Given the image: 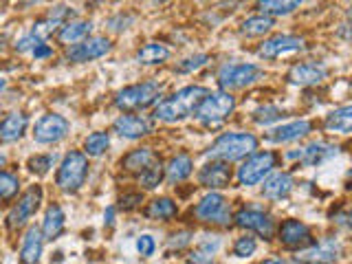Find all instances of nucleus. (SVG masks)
Wrapping results in <instances>:
<instances>
[{
	"label": "nucleus",
	"mask_w": 352,
	"mask_h": 264,
	"mask_svg": "<svg viewBox=\"0 0 352 264\" xmlns=\"http://www.w3.org/2000/svg\"><path fill=\"white\" fill-rule=\"evenodd\" d=\"M207 95L209 91L203 86H185L181 91H176L172 97L159 102L157 108H154V117L159 121H165V124H174V121L190 117L192 113L196 115L198 106L205 102Z\"/></svg>",
	"instance_id": "nucleus-1"
},
{
	"label": "nucleus",
	"mask_w": 352,
	"mask_h": 264,
	"mask_svg": "<svg viewBox=\"0 0 352 264\" xmlns=\"http://www.w3.org/2000/svg\"><path fill=\"white\" fill-rule=\"evenodd\" d=\"M258 150V139L249 135V132H227V135L218 137L212 148L207 150V157L212 161H240L245 157H251Z\"/></svg>",
	"instance_id": "nucleus-2"
},
{
	"label": "nucleus",
	"mask_w": 352,
	"mask_h": 264,
	"mask_svg": "<svg viewBox=\"0 0 352 264\" xmlns=\"http://www.w3.org/2000/svg\"><path fill=\"white\" fill-rule=\"evenodd\" d=\"M163 84L159 82H143V84H132L124 91H119L115 97V106L124 113H132V110H143L152 106L161 97Z\"/></svg>",
	"instance_id": "nucleus-3"
},
{
	"label": "nucleus",
	"mask_w": 352,
	"mask_h": 264,
	"mask_svg": "<svg viewBox=\"0 0 352 264\" xmlns=\"http://www.w3.org/2000/svg\"><path fill=\"white\" fill-rule=\"evenodd\" d=\"M88 176V159L84 152H69L60 163L58 176H55V185L60 187L62 192H77L80 187L86 183Z\"/></svg>",
	"instance_id": "nucleus-4"
},
{
	"label": "nucleus",
	"mask_w": 352,
	"mask_h": 264,
	"mask_svg": "<svg viewBox=\"0 0 352 264\" xmlns=\"http://www.w3.org/2000/svg\"><path fill=\"white\" fill-rule=\"evenodd\" d=\"M236 108V99L231 97L229 91H218V93H209L205 97V102L198 106L196 110V119L201 121V124L214 128V126H220L223 121L234 113Z\"/></svg>",
	"instance_id": "nucleus-5"
},
{
	"label": "nucleus",
	"mask_w": 352,
	"mask_h": 264,
	"mask_svg": "<svg viewBox=\"0 0 352 264\" xmlns=\"http://www.w3.org/2000/svg\"><path fill=\"white\" fill-rule=\"evenodd\" d=\"M275 163H278V157L273 152H253L238 168V183L245 187L262 183L273 172Z\"/></svg>",
	"instance_id": "nucleus-6"
},
{
	"label": "nucleus",
	"mask_w": 352,
	"mask_h": 264,
	"mask_svg": "<svg viewBox=\"0 0 352 264\" xmlns=\"http://www.w3.org/2000/svg\"><path fill=\"white\" fill-rule=\"evenodd\" d=\"M264 71L256 64H225L218 71V84L223 91H236V88H247L256 84Z\"/></svg>",
	"instance_id": "nucleus-7"
},
{
	"label": "nucleus",
	"mask_w": 352,
	"mask_h": 264,
	"mask_svg": "<svg viewBox=\"0 0 352 264\" xmlns=\"http://www.w3.org/2000/svg\"><path fill=\"white\" fill-rule=\"evenodd\" d=\"M194 216L201 220V223H209V225H229L231 220V207L229 201L223 194H207L205 198H201V203L196 205Z\"/></svg>",
	"instance_id": "nucleus-8"
},
{
	"label": "nucleus",
	"mask_w": 352,
	"mask_h": 264,
	"mask_svg": "<svg viewBox=\"0 0 352 264\" xmlns=\"http://www.w3.org/2000/svg\"><path fill=\"white\" fill-rule=\"evenodd\" d=\"M42 203V187L31 185L29 190L18 198V203L11 207V212L7 216L9 229H18L22 225H27V220L38 212Z\"/></svg>",
	"instance_id": "nucleus-9"
},
{
	"label": "nucleus",
	"mask_w": 352,
	"mask_h": 264,
	"mask_svg": "<svg viewBox=\"0 0 352 264\" xmlns=\"http://www.w3.org/2000/svg\"><path fill=\"white\" fill-rule=\"evenodd\" d=\"M69 130H71V124L66 121V117L51 113L36 121V126H33V139L42 143V146H51V143L62 141L69 135Z\"/></svg>",
	"instance_id": "nucleus-10"
},
{
	"label": "nucleus",
	"mask_w": 352,
	"mask_h": 264,
	"mask_svg": "<svg viewBox=\"0 0 352 264\" xmlns=\"http://www.w3.org/2000/svg\"><path fill=\"white\" fill-rule=\"evenodd\" d=\"M339 256H341V245L337 240L328 238L319 242V245H311L302 251H297L295 260L302 264H333L339 260Z\"/></svg>",
	"instance_id": "nucleus-11"
},
{
	"label": "nucleus",
	"mask_w": 352,
	"mask_h": 264,
	"mask_svg": "<svg viewBox=\"0 0 352 264\" xmlns=\"http://www.w3.org/2000/svg\"><path fill=\"white\" fill-rule=\"evenodd\" d=\"M110 40L104 38V36H97V38H86L84 42L80 44H73V47L69 49V53H66V60L69 62H93V60H99L104 58L106 53H110Z\"/></svg>",
	"instance_id": "nucleus-12"
},
{
	"label": "nucleus",
	"mask_w": 352,
	"mask_h": 264,
	"mask_svg": "<svg viewBox=\"0 0 352 264\" xmlns=\"http://www.w3.org/2000/svg\"><path fill=\"white\" fill-rule=\"evenodd\" d=\"M306 49V42L304 38H297V36H275L271 40H264L262 47L258 49V55L264 60H275V58H282V55H291L297 51H304Z\"/></svg>",
	"instance_id": "nucleus-13"
},
{
	"label": "nucleus",
	"mask_w": 352,
	"mask_h": 264,
	"mask_svg": "<svg viewBox=\"0 0 352 264\" xmlns=\"http://www.w3.org/2000/svg\"><path fill=\"white\" fill-rule=\"evenodd\" d=\"M236 225L242 229L256 231L258 236H262L264 240H269L275 231V223L269 214H264L262 209H240L236 214Z\"/></svg>",
	"instance_id": "nucleus-14"
},
{
	"label": "nucleus",
	"mask_w": 352,
	"mask_h": 264,
	"mask_svg": "<svg viewBox=\"0 0 352 264\" xmlns=\"http://www.w3.org/2000/svg\"><path fill=\"white\" fill-rule=\"evenodd\" d=\"M280 242L289 249H306L313 245V234L308 225L300 223V220H286L280 227Z\"/></svg>",
	"instance_id": "nucleus-15"
},
{
	"label": "nucleus",
	"mask_w": 352,
	"mask_h": 264,
	"mask_svg": "<svg viewBox=\"0 0 352 264\" xmlns=\"http://www.w3.org/2000/svg\"><path fill=\"white\" fill-rule=\"evenodd\" d=\"M337 152H339L337 146H328V143L315 141L311 146L302 148L300 152H289V159H300L308 168H315V165H322L333 157H337Z\"/></svg>",
	"instance_id": "nucleus-16"
},
{
	"label": "nucleus",
	"mask_w": 352,
	"mask_h": 264,
	"mask_svg": "<svg viewBox=\"0 0 352 264\" xmlns=\"http://www.w3.org/2000/svg\"><path fill=\"white\" fill-rule=\"evenodd\" d=\"M198 183L203 187H209V190H223V187H229V183H231L229 163H225V161L207 163L205 168L198 172Z\"/></svg>",
	"instance_id": "nucleus-17"
},
{
	"label": "nucleus",
	"mask_w": 352,
	"mask_h": 264,
	"mask_svg": "<svg viewBox=\"0 0 352 264\" xmlns=\"http://www.w3.org/2000/svg\"><path fill=\"white\" fill-rule=\"evenodd\" d=\"M326 66L315 64V62H304V64H295L289 71V82L295 86H315L319 82L326 80Z\"/></svg>",
	"instance_id": "nucleus-18"
},
{
	"label": "nucleus",
	"mask_w": 352,
	"mask_h": 264,
	"mask_svg": "<svg viewBox=\"0 0 352 264\" xmlns=\"http://www.w3.org/2000/svg\"><path fill=\"white\" fill-rule=\"evenodd\" d=\"M113 130L124 139H141L150 135L152 128H150V121L141 115H121L119 119H115Z\"/></svg>",
	"instance_id": "nucleus-19"
},
{
	"label": "nucleus",
	"mask_w": 352,
	"mask_h": 264,
	"mask_svg": "<svg viewBox=\"0 0 352 264\" xmlns=\"http://www.w3.org/2000/svg\"><path fill=\"white\" fill-rule=\"evenodd\" d=\"M311 130H313L311 121L300 119V121H291V124H284V126L273 128L269 135H267V139L273 141V143H291V141L304 139Z\"/></svg>",
	"instance_id": "nucleus-20"
},
{
	"label": "nucleus",
	"mask_w": 352,
	"mask_h": 264,
	"mask_svg": "<svg viewBox=\"0 0 352 264\" xmlns=\"http://www.w3.org/2000/svg\"><path fill=\"white\" fill-rule=\"evenodd\" d=\"M42 242L44 234L38 227H29L25 238H22V249H20V264H38L42 256Z\"/></svg>",
	"instance_id": "nucleus-21"
},
{
	"label": "nucleus",
	"mask_w": 352,
	"mask_h": 264,
	"mask_svg": "<svg viewBox=\"0 0 352 264\" xmlns=\"http://www.w3.org/2000/svg\"><path fill=\"white\" fill-rule=\"evenodd\" d=\"M293 187H295L293 176L289 172H278L264 181L262 194L271 198V201H282V198H286L293 192Z\"/></svg>",
	"instance_id": "nucleus-22"
},
{
	"label": "nucleus",
	"mask_w": 352,
	"mask_h": 264,
	"mask_svg": "<svg viewBox=\"0 0 352 264\" xmlns=\"http://www.w3.org/2000/svg\"><path fill=\"white\" fill-rule=\"evenodd\" d=\"M93 31V22L91 20H71L64 22L60 27L58 40L62 44H80L88 38V33Z\"/></svg>",
	"instance_id": "nucleus-23"
},
{
	"label": "nucleus",
	"mask_w": 352,
	"mask_h": 264,
	"mask_svg": "<svg viewBox=\"0 0 352 264\" xmlns=\"http://www.w3.org/2000/svg\"><path fill=\"white\" fill-rule=\"evenodd\" d=\"M29 126V119L27 115L22 113H11L3 119V126H0V139L3 143H11V141H18L22 135H25V130Z\"/></svg>",
	"instance_id": "nucleus-24"
},
{
	"label": "nucleus",
	"mask_w": 352,
	"mask_h": 264,
	"mask_svg": "<svg viewBox=\"0 0 352 264\" xmlns=\"http://www.w3.org/2000/svg\"><path fill=\"white\" fill-rule=\"evenodd\" d=\"M64 225H66V216L62 212L60 205H51L47 209V214H44V223H42V234H44V240H55L62 231H64Z\"/></svg>",
	"instance_id": "nucleus-25"
},
{
	"label": "nucleus",
	"mask_w": 352,
	"mask_h": 264,
	"mask_svg": "<svg viewBox=\"0 0 352 264\" xmlns=\"http://www.w3.org/2000/svg\"><path fill=\"white\" fill-rule=\"evenodd\" d=\"M324 128L328 132H337V135H350L352 132V106L333 110V113L326 117Z\"/></svg>",
	"instance_id": "nucleus-26"
},
{
	"label": "nucleus",
	"mask_w": 352,
	"mask_h": 264,
	"mask_svg": "<svg viewBox=\"0 0 352 264\" xmlns=\"http://www.w3.org/2000/svg\"><path fill=\"white\" fill-rule=\"evenodd\" d=\"M154 161H157V154L150 148H139V150L128 152L126 157L121 159V168L128 172H143V170H148Z\"/></svg>",
	"instance_id": "nucleus-27"
},
{
	"label": "nucleus",
	"mask_w": 352,
	"mask_h": 264,
	"mask_svg": "<svg viewBox=\"0 0 352 264\" xmlns=\"http://www.w3.org/2000/svg\"><path fill=\"white\" fill-rule=\"evenodd\" d=\"M306 0H258V9L267 16H289L300 9Z\"/></svg>",
	"instance_id": "nucleus-28"
},
{
	"label": "nucleus",
	"mask_w": 352,
	"mask_h": 264,
	"mask_svg": "<svg viewBox=\"0 0 352 264\" xmlns=\"http://www.w3.org/2000/svg\"><path fill=\"white\" fill-rule=\"evenodd\" d=\"M273 29V16L260 14V16H251L240 25V33L247 38H260L264 33H269Z\"/></svg>",
	"instance_id": "nucleus-29"
},
{
	"label": "nucleus",
	"mask_w": 352,
	"mask_h": 264,
	"mask_svg": "<svg viewBox=\"0 0 352 264\" xmlns=\"http://www.w3.org/2000/svg\"><path fill=\"white\" fill-rule=\"evenodd\" d=\"M194 170V161L187 157V154H176L168 165V181L170 183H181Z\"/></svg>",
	"instance_id": "nucleus-30"
},
{
	"label": "nucleus",
	"mask_w": 352,
	"mask_h": 264,
	"mask_svg": "<svg viewBox=\"0 0 352 264\" xmlns=\"http://www.w3.org/2000/svg\"><path fill=\"white\" fill-rule=\"evenodd\" d=\"M168 58H170V49L163 47V44H159V42H150V44H146V47H141L137 51V60L141 64H148V66L163 64Z\"/></svg>",
	"instance_id": "nucleus-31"
},
{
	"label": "nucleus",
	"mask_w": 352,
	"mask_h": 264,
	"mask_svg": "<svg viewBox=\"0 0 352 264\" xmlns=\"http://www.w3.org/2000/svg\"><path fill=\"white\" fill-rule=\"evenodd\" d=\"M218 247H220V240L218 238H214V240H205V242H201L190 256H187V262L190 264H212V260H214V256H216V251H218Z\"/></svg>",
	"instance_id": "nucleus-32"
},
{
	"label": "nucleus",
	"mask_w": 352,
	"mask_h": 264,
	"mask_svg": "<svg viewBox=\"0 0 352 264\" xmlns=\"http://www.w3.org/2000/svg\"><path fill=\"white\" fill-rule=\"evenodd\" d=\"M176 212H179V207H176L172 198H154L146 214L154 220H170L176 216Z\"/></svg>",
	"instance_id": "nucleus-33"
},
{
	"label": "nucleus",
	"mask_w": 352,
	"mask_h": 264,
	"mask_svg": "<svg viewBox=\"0 0 352 264\" xmlns=\"http://www.w3.org/2000/svg\"><path fill=\"white\" fill-rule=\"evenodd\" d=\"M108 146H110L108 132H93V135H88L84 141V152L88 157H102V154L108 150Z\"/></svg>",
	"instance_id": "nucleus-34"
},
{
	"label": "nucleus",
	"mask_w": 352,
	"mask_h": 264,
	"mask_svg": "<svg viewBox=\"0 0 352 264\" xmlns=\"http://www.w3.org/2000/svg\"><path fill=\"white\" fill-rule=\"evenodd\" d=\"M55 161H58V157H55V154H36V157H31L27 161V168L33 174L44 176L55 165Z\"/></svg>",
	"instance_id": "nucleus-35"
},
{
	"label": "nucleus",
	"mask_w": 352,
	"mask_h": 264,
	"mask_svg": "<svg viewBox=\"0 0 352 264\" xmlns=\"http://www.w3.org/2000/svg\"><path fill=\"white\" fill-rule=\"evenodd\" d=\"M139 181H141L143 187H146V190H154V187H159L161 181H163V165L159 161H154L148 170L141 172Z\"/></svg>",
	"instance_id": "nucleus-36"
},
{
	"label": "nucleus",
	"mask_w": 352,
	"mask_h": 264,
	"mask_svg": "<svg viewBox=\"0 0 352 264\" xmlns=\"http://www.w3.org/2000/svg\"><path fill=\"white\" fill-rule=\"evenodd\" d=\"M18 187H20L18 176H14L11 172H3V176H0V196H3L5 203H9L18 194Z\"/></svg>",
	"instance_id": "nucleus-37"
},
{
	"label": "nucleus",
	"mask_w": 352,
	"mask_h": 264,
	"mask_svg": "<svg viewBox=\"0 0 352 264\" xmlns=\"http://www.w3.org/2000/svg\"><path fill=\"white\" fill-rule=\"evenodd\" d=\"M58 27H62V22H60V20H55V18H51V16H47L44 20H40V22H36V25H33L31 33H33V36H38V38L44 42L49 36H53V31L58 29Z\"/></svg>",
	"instance_id": "nucleus-38"
},
{
	"label": "nucleus",
	"mask_w": 352,
	"mask_h": 264,
	"mask_svg": "<svg viewBox=\"0 0 352 264\" xmlns=\"http://www.w3.org/2000/svg\"><path fill=\"white\" fill-rule=\"evenodd\" d=\"M256 249H258L256 238L242 236V238L236 240V245H234V256L236 258H249V256H253V253H256Z\"/></svg>",
	"instance_id": "nucleus-39"
},
{
	"label": "nucleus",
	"mask_w": 352,
	"mask_h": 264,
	"mask_svg": "<svg viewBox=\"0 0 352 264\" xmlns=\"http://www.w3.org/2000/svg\"><path fill=\"white\" fill-rule=\"evenodd\" d=\"M207 62H209V55L207 53H198V55H192V58L183 60L179 66H176V71H179V73H194L198 69H203Z\"/></svg>",
	"instance_id": "nucleus-40"
},
{
	"label": "nucleus",
	"mask_w": 352,
	"mask_h": 264,
	"mask_svg": "<svg viewBox=\"0 0 352 264\" xmlns=\"http://www.w3.org/2000/svg\"><path fill=\"white\" fill-rule=\"evenodd\" d=\"M284 113H282V108H278V106H264V108H258L256 113H253V119L258 121V124H271V121H278L280 117H282Z\"/></svg>",
	"instance_id": "nucleus-41"
},
{
	"label": "nucleus",
	"mask_w": 352,
	"mask_h": 264,
	"mask_svg": "<svg viewBox=\"0 0 352 264\" xmlns=\"http://www.w3.org/2000/svg\"><path fill=\"white\" fill-rule=\"evenodd\" d=\"M40 44H44L38 36H33V33H27L25 38H20L18 42H16V51H20V53H27V51H36Z\"/></svg>",
	"instance_id": "nucleus-42"
},
{
	"label": "nucleus",
	"mask_w": 352,
	"mask_h": 264,
	"mask_svg": "<svg viewBox=\"0 0 352 264\" xmlns=\"http://www.w3.org/2000/svg\"><path fill=\"white\" fill-rule=\"evenodd\" d=\"M154 249H157V242H154V238H152V236L143 234V236H141V238L137 240V251L141 253L143 258L152 256V253H154Z\"/></svg>",
	"instance_id": "nucleus-43"
},
{
	"label": "nucleus",
	"mask_w": 352,
	"mask_h": 264,
	"mask_svg": "<svg viewBox=\"0 0 352 264\" xmlns=\"http://www.w3.org/2000/svg\"><path fill=\"white\" fill-rule=\"evenodd\" d=\"M190 242H192V234H190V231H181V234H174V236L170 238L168 247L174 251V249H183V247H187Z\"/></svg>",
	"instance_id": "nucleus-44"
},
{
	"label": "nucleus",
	"mask_w": 352,
	"mask_h": 264,
	"mask_svg": "<svg viewBox=\"0 0 352 264\" xmlns=\"http://www.w3.org/2000/svg\"><path fill=\"white\" fill-rule=\"evenodd\" d=\"M141 201H143V196H141V194H130V196H124V198H121L119 205H121V209H135Z\"/></svg>",
	"instance_id": "nucleus-45"
},
{
	"label": "nucleus",
	"mask_w": 352,
	"mask_h": 264,
	"mask_svg": "<svg viewBox=\"0 0 352 264\" xmlns=\"http://www.w3.org/2000/svg\"><path fill=\"white\" fill-rule=\"evenodd\" d=\"M333 220L337 225H341V227H346V229H352V212L348 209V212H337V214H333Z\"/></svg>",
	"instance_id": "nucleus-46"
},
{
	"label": "nucleus",
	"mask_w": 352,
	"mask_h": 264,
	"mask_svg": "<svg viewBox=\"0 0 352 264\" xmlns=\"http://www.w3.org/2000/svg\"><path fill=\"white\" fill-rule=\"evenodd\" d=\"M49 55H53V49L47 47V44H40V47L33 51V58L36 60H42V58H49Z\"/></svg>",
	"instance_id": "nucleus-47"
},
{
	"label": "nucleus",
	"mask_w": 352,
	"mask_h": 264,
	"mask_svg": "<svg viewBox=\"0 0 352 264\" xmlns=\"http://www.w3.org/2000/svg\"><path fill=\"white\" fill-rule=\"evenodd\" d=\"M260 264H291V262H286V260H278V258H273V260H264Z\"/></svg>",
	"instance_id": "nucleus-48"
},
{
	"label": "nucleus",
	"mask_w": 352,
	"mask_h": 264,
	"mask_svg": "<svg viewBox=\"0 0 352 264\" xmlns=\"http://www.w3.org/2000/svg\"><path fill=\"white\" fill-rule=\"evenodd\" d=\"M38 0H20V5H25V7H29V5H36Z\"/></svg>",
	"instance_id": "nucleus-49"
},
{
	"label": "nucleus",
	"mask_w": 352,
	"mask_h": 264,
	"mask_svg": "<svg viewBox=\"0 0 352 264\" xmlns=\"http://www.w3.org/2000/svg\"><path fill=\"white\" fill-rule=\"evenodd\" d=\"M348 18L352 20V5H350V9H348Z\"/></svg>",
	"instance_id": "nucleus-50"
},
{
	"label": "nucleus",
	"mask_w": 352,
	"mask_h": 264,
	"mask_svg": "<svg viewBox=\"0 0 352 264\" xmlns=\"http://www.w3.org/2000/svg\"><path fill=\"white\" fill-rule=\"evenodd\" d=\"M346 36H348V38H352V29H350V33H346Z\"/></svg>",
	"instance_id": "nucleus-51"
},
{
	"label": "nucleus",
	"mask_w": 352,
	"mask_h": 264,
	"mask_svg": "<svg viewBox=\"0 0 352 264\" xmlns=\"http://www.w3.org/2000/svg\"><path fill=\"white\" fill-rule=\"evenodd\" d=\"M348 176H350V179H352V170H350V174H348Z\"/></svg>",
	"instance_id": "nucleus-52"
}]
</instances>
